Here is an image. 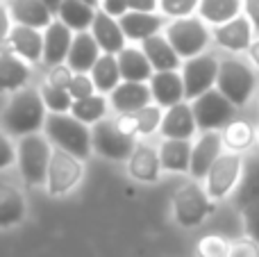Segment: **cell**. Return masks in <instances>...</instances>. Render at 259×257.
<instances>
[{
    "label": "cell",
    "mask_w": 259,
    "mask_h": 257,
    "mask_svg": "<svg viewBox=\"0 0 259 257\" xmlns=\"http://www.w3.org/2000/svg\"><path fill=\"white\" fill-rule=\"evenodd\" d=\"M46 103L41 91L18 89L3 109V130L9 137H25L46 125Z\"/></svg>",
    "instance_id": "obj_1"
},
{
    "label": "cell",
    "mask_w": 259,
    "mask_h": 257,
    "mask_svg": "<svg viewBox=\"0 0 259 257\" xmlns=\"http://www.w3.org/2000/svg\"><path fill=\"white\" fill-rule=\"evenodd\" d=\"M223 155V135H219L216 130L202 132L200 139L193 144L191 150V173L193 180H205L209 168L214 166V162Z\"/></svg>",
    "instance_id": "obj_12"
},
{
    "label": "cell",
    "mask_w": 259,
    "mask_h": 257,
    "mask_svg": "<svg viewBox=\"0 0 259 257\" xmlns=\"http://www.w3.org/2000/svg\"><path fill=\"white\" fill-rule=\"evenodd\" d=\"M137 125H139V135L148 137L161 125V118H164V112H161L159 105H146L143 109H139L137 114Z\"/></svg>",
    "instance_id": "obj_36"
},
{
    "label": "cell",
    "mask_w": 259,
    "mask_h": 257,
    "mask_svg": "<svg viewBox=\"0 0 259 257\" xmlns=\"http://www.w3.org/2000/svg\"><path fill=\"white\" fill-rule=\"evenodd\" d=\"M68 94L73 96V100L87 98V96L96 94V84H94V80H91V75H87V73H75L71 84H68Z\"/></svg>",
    "instance_id": "obj_40"
},
{
    "label": "cell",
    "mask_w": 259,
    "mask_h": 257,
    "mask_svg": "<svg viewBox=\"0 0 259 257\" xmlns=\"http://www.w3.org/2000/svg\"><path fill=\"white\" fill-rule=\"evenodd\" d=\"M25 219V198L12 185H0V228H12Z\"/></svg>",
    "instance_id": "obj_29"
},
{
    "label": "cell",
    "mask_w": 259,
    "mask_h": 257,
    "mask_svg": "<svg viewBox=\"0 0 259 257\" xmlns=\"http://www.w3.org/2000/svg\"><path fill=\"white\" fill-rule=\"evenodd\" d=\"M73 75H75V71H73L66 62H64V64H55V66H50L48 80H46V82H50V84H55V87H64V89H68Z\"/></svg>",
    "instance_id": "obj_41"
},
{
    "label": "cell",
    "mask_w": 259,
    "mask_h": 257,
    "mask_svg": "<svg viewBox=\"0 0 259 257\" xmlns=\"http://www.w3.org/2000/svg\"><path fill=\"white\" fill-rule=\"evenodd\" d=\"M30 80V62L16 55L14 50H0V91L25 89Z\"/></svg>",
    "instance_id": "obj_21"
},
{
    "label": "cell",
    "mask_w": 259,
    "mask_h": 257,
    "mask_svg": "<svg viewBox=\"0 0 259 257\" xmlns=\"http://www.w3.org/2000/svg\"><path fill=\"white\" fill-rule=\"evenodd\" d=\"M243 12L250 18L252 27H255V34H259V0H243Z\"/></svg>",
    "instance_id": "obj_47"
},
{
    "label": "cell",
    "mask_w": 259,
    "mask_h": 257,
    "mask_svg": "<svg viewBox=\"0 0 259 257\" xmlns=\"http://www.w3.org/2000/svg\"><path fill=\"white\" fill-rule=\"evenodd\" d=\"M252 34H255V27H252L250 18L241 16L223 23V25L214 27V41L225 50H232V53H243L252 46Z\"/></svg>",
    "instance_id": "obj_13"
},
{
    "label": "cell",
    "mask_w": 259,
    "mask_h": 257,
    "mask_svg": "<svg viewBox=\"0 0 259 257\" xmlns=\"http://www.w3.org/2000/svg\"><path fill=\"white\" fill-rule=\"evenodd\" d=\"M196 116H193V107L189 103H178L168 107L161 118L159 132L164 139H191L196 135Z\"/></svg>",
    "instance_id": "obj_14"
},
{
    "label": "cell",
    "mask_w": 259,
    "mask_h": 257,
    "mask_svg": "<svg viewBox=\"0 0 259 257\" xmlns=\"http://www.w3.org/2000/svg\"><path fill=\"white\" fill-rule=\"evenodd\" d=\"M193 144L189 139H164L159 146L161 168L170 173H189Z\"/></svg>",
    "instance_id": "obj_26"
},
{
    "label": "cell",
    "mask_w": 259,
    "mask_h": 257,
    "mask_svg": "<svg viewBox=\"0 0 259 257\" xmlns=\"http://www.w3.org/2000/svg\"><path fill=\"white\" fill-rule=\"evenodd\" d=\"M191 107H193L198 130L209 132V130H221V127L228 125L234 116L237 105L225 94H221L219 89H209L202 96H198L196 100H191Z\"/></svg>",
    "instance_id": "obj_8"
},
{
    "label": "cell",
    "mask_w": 259,
    "mask_h": 257,
    "mask_svg": "<svg viewBox=\"0 0 259 257\" xmlns=\"http://www.w3.org/2000/svg\"><path fill=\"white\" fill-rule=\"evenodd\" d=\"M257 139V132L248 125L246 121H230L223 130V144L228 146L234 153H241V150L250 148Z\"/></svg>",
    "instance_id": "obj_34"
},
{
    "label": "cell",
    "mask_w": 259,
    "mask_h": 257,
    "mask_svg": "<svg viewBox=\"0 0 259 257\" xmlns=\"http://www.w3.org/2000/svg\"><path fill=\"white\" fill-rule=\"evenodd\" d=\"M200 0H159V9L164 16L170 18H184L191 16L193 12L198 9Z\"/></svg>",
    "instance_id": "obj_38"
},
{
    "label": "cell",
    "mask_w": 259,
    "mask_h": 257,
    "mask_svg": "<svg viewBox=\"0 0 259 257\" xmlns=\"http://www.w3.org/2000/svg\"><path fill=\"white\" fill-rule=\"evenodd\" d=\"M41 3H44L46 7H48L50 12L55 14V16H57V12H59V7H62V3H64V0H41Z\"/></svg>",
    "instance_id": "obj_50"
},
{
    "label": "cell",
    "mask_w": 259,
    "mask_h": 257,
    "mask_svg": "<svg viewBox=\"0 0 259 257\" xmlns=\"http://www.w3.org/2000/svg\"><path fill=\"white\" fill-rule=\"evenodd\" d=\"M248 53H250L252 64H255V66H259V39H257V41H252V46L248 48Z\"/></svg>",
    "instance_id": "obj_49"
},
{
    "label": "cell",
    "mask_w": 259,
    "mask_h": 257,
    "mask_svg": "<svg viewBox=\"0 0 259 257\" xmlns=\"http://www.w3.org/2000/svg\"><path fill=\"white\" fill-rule=\"evenodd\" d=\"M209 30H207L205 21L196 16H184L175 18L168 27H166V39L170 41L180 57H196L209 44Z\"/></svg>",
    "instance_id": "obj_7"
},
{
    "label": "cell",
    "mask_w": 259,
    "mask_h": 257,
    "mask_svg": "<svg viewBox=\"0 0 259 257\" xmlns=\"http://www.w3.org/2000/svg\"><path fill=\"white\" fill-rule=\"evenodd\" d=\"M73 30L64 21L55 18L48 27L44 30V62L48 66L64 64L68 57V50L73 46Z\"/></svg>",
    "instance_id": "obj_15"
},
{
    "label": "cell",
    "mask_w": 259,
    "mask_h": 257,
    "mask_svg": "<svg viewBox=\"0 0 259 257\" xmlns=\"http://www.w3.org/2000/svg\"><path fill=\"white\" fill-rule=\"evenodd\" d=\"M230 257H259V244L252 241L250 237L237 241V244H232V248H230Z\"/></svg>",
    "instance_id": "obj_42"
},
{
    "label": "cell",
    "mask_w": 259,
    "mask_h": 257,
    "mask_svg": "<svg viewBox=\"0 0 259 257\" xmlns=\"http://www.w3.org/2000/svg\"><path fill=\"white\" fill-rule=\"evenodd\" d=\"M14 159H16V153H14V146L9 141V135L7 132H0V171L12 166Z\"/></svg>",
    "instance_id": "obj_43"
},
{
    "label": "cell",
    "mask_w": 259,
    "mask_h": 257,
    "mask_svg": "<svg viewBox=\"0 0 259 257\" xmlns=\"http://www.w3.org/2000/svg\"><path fill=\"white\" fill-rule=\"evenodd\" d=\"M141 50L146 53V57L150 59L155 71H178L182 57L178 55V50L170 46V41L166 39V34H152L148 39L141 41Z\"/></svg>",
    "instance_id": "obj_22"
},
{
    "label": "cell",
    "mask_w": 259,
    "mask_h": 257,
    "mask_svg": "<svg viewBox=\"0 0 259 257\" xmlns=\"http://www.w3.org/2000/svg\"><path fill=\"white\" fill-rule=\"evenodd\" d=\"M159 168H161L159 150L150 148V146H143V144L137 146L127 159L130 176L139 182H155L159 178Z\"/></svg>",
    "instance_id": "obj_24"
},
{
    "label": "cell",
    "mask_w": 259,
    "mask_h": 257,
    "mask_svg": "<svg viewBox=\"0 0 259 257\" xmlns=\"http://www.w3.org/2000/svg\"><path fill=\"white\" fill-rule=\"evenodd\" d=\"M219 66L221 62L209 53H200L196 57H189L182 66L184 98L196 100L205 91L214 89L216 80H219Z\"/></svg>",
    "instance_id": "obj_9"
},
{
    "label": "cell",
    "mask_w": 259,
    "mask_h": 257,
    "mask_svg": "<svg viewBox=\"0 0 259 257\" xmlns=\"http://www.w3.org/2000/svg\"><path fill=\"white\" fill-rule=\"evenodd\" d=\"M259 200V155H252L243 162V173L237 187V196H234V205L243 209L246 205Z\"/></svg>",
    "instance_id": "obj_30"
},
{
    "label": "cell",
    "mask_w": 259,
    "mask_h": 257,
    "mask_svg": "<svg viewBox=\"0 0 259 257\" xmlns=\"http://www.w3.org/2000/svg\"><path fill=\"white\" fill-rule=\"evenodd\" d=\"M118 57V66H121V75L123 80L130 82H150V77L155 75V68H152L150 59L146 57L141 48H132V46H125Z\"/></svg>",
    "instance_id": "obj_25"
},
{
    "label": "cell",
    "mask_w": 259,
    "mask_h": 257,
    "mask_svg": "<svg viewBox=\"0 0 259 257\" xmlns=\"http://www.w3.org/2000/svg\"><path fill=\"white\" fill-rule=\"evenodd\" d=\"M230 248H232V246H230L223 237L207 235L198 241L196 253H198V257H230Z\"/></svg>",
    "instance_id": "obj_37"
},
{
    "label": "cell",
    "mask_w": 259,
    "mask_h": 257,
    "mask_svg": "<svg viewBox=\"0 0 259 257\" xmlns=\"http://www.w3.org/2000/svg\"><path fill=\"white\" fill-rule=\"evenodd\" d=\"M159 7V0H130V9L134 12H155Z\"/></svg>",
    "instance_id": "obj_48"
},
{
    "label": "cell",
    "mask_w": 259,
    "mask_h": 257,
    "mask_svg": "<svg viewBox=\"0 0 259 257\" xmlns=\"http://www.w3.org/2000/svg\"><path fill=\"white\" fill-rule=\"evenodd\" d=\"M241 9L243 0H200L198 5L200 18L211 25H223V23L232 21L241 14Z\"/></svg>",
    "instance_id": "obj_32"
},
{
    "label": "cell",
    "mask_w": 259,
    "mask_h": 257,
    "mask_svg": "<svg viewBox=\"0 0 259 257\" xmlns=\"http://www.w3.org/2000/svg\"><path fill=\"white\" fill-rule=\"evenodd\" d=\"M7 46H9V50L21 55L30 64L44 62V32H39L36 27L16 23L12 27V32H9Z\"/></svg>",
    "instance_id": "obj_18"
},
{
    "label": "cell",
    "mask_w": 259,
    "mask_h": 257,
    "mask_svg": "<svg viewBox=\"0 0 259 257\" xmlns=\"http://www.w3.org/2000/svg\"><path fill=\"white\" fill-rule=\"evenodd\" d=\"M44 132L57 148L66 150V153L75 155L80 159H87L94 153V144H91V130L87 123L75 118L73 114L66 112H53L46 118Z\"/></svg>",
    "instance_id": "obj_2"
},
{
    "label": "cell",
    "mask_w": 259,
    "mask_h": 257,
    "mask_svg": "<svg viewBox=\"0 0 259 257\" xmlns=\"http://www.w3.org/2000/svg\"><path fill=\"white\" fill-rule=\"evenodd\" d=\"M112 107L118 114H137L146 105L152 103V91L150 84L146 82H130L123 80L116 89L112 91Z\"/></svg>",
    "instance_id": "obj_17"
},
{
    "label": "cell",
    "mask_w": 259,
    "mask_h": 257,
    "mask_svg": "<svg viewBox=\"0 0 259 257\" xmlns=\"http://www.w3.org/2000/svg\"><path fill=\"white\" fill-rule=\"evenodd\" d=\"M12 9H7L0 3V46L9 39V32H12Z\"/></svg>",
    "instance_id": "obj_45"
},
{
    "label": "cell",
    "mask_w": 259,
    "mask_h": 257,
    "mask_svg": "<svg viewBox=\"0 0 259 257\" xmlns=\"http://www.w3.org/2000/svg\"><path fill=\"white\" fill-rule=\"evenodd\" d=\"M9 9H12V16L16 18V23L36 27V30H46L55 21V14L41 0H14Z\"/></svg>",
    "instance_id": "obj_28"
},
{
    "label": "cell",
    "mask_w": 259,
    "mask_h": 257,
    "mask_svg": "<svg viewBox=\"0 0 259 257\" xmlns=\"http://www.w3.org/2000/svg\"><path fill=\"white\" fill-rule=\"evenodd\" d=\"M257 87V75L250 68V64L241 59H223L219 66V80L216 89L225 94L237 107H243L252 98Z\"/></svg>",
    "instance_id": "obj_4"
},
{
    "label": "cell",
    "mask_w": 259,
    "mask_h": 257,
    "mask_svg": "<svg viewBox=\"0 0 259 257\" xmlns=\"http://www.w3.org/2000/svg\"><path fill=\"white\" fill-rule=\"evenodd\" d=\"M100 9L112 14L114 18H121L123 14L130 12V0H100Z\"/></svg>",
    "instance_id": "obj_44"
},
{
    "label": "cell",
    "mask_w": 259,
    "mask_h": 257,
    "mask_svg": "<svg viewBox=\"0 0 259 257\" xmlns=\"http://www.w3.org/2000/svg\"><path fill=\"white\" fill-rule=\"evenodd\" d=\"M241 173H243L241 153H234V150L223 153L214 162V166L209 168V173H207V178H205L207 194L214 200H221V198H225V196H230V191H232L234 187H239Z\"/></svg>",
    "instance_id": "obj_10"
},
{
    "label": "cell",
    "mask_w": 259,
    "mask_h": 257,
    "mask_svg": "<svg viewBox=\"0 0 259 257\" xmlns=\"http://www.w3.org/2000/svg\"><path fill=\"white\" fill-rule=\"evenodd\" d=\"M82 178V159L75 155L66 153L62 148H55L50 155V166H48V194L64 196L80 182Z\"/></svg>",
    "instance_id": "obj_11"
},
{
    "label": "cell",
    "mask_w": 259,
    "mask_h": 257,
    "mask_svg": "<svg viewBox=\"0 0 259 257\" xmlns=\"http://www.w3.org/2000/svg\"><path fill=\"white\" fill-rule=\"evenodd\" d=\"M91 144H94V153H98L100 157L123 162L130 159V155L137 148V137L125 135L118 127L116 118H103L91 127Z\"/></svg>",
    "instance_id": "obj_6"
},
{
    "label": "cell",
    "mask_w": 259,
    "mask_h": 257,
    "mask_svg": "<svg viewBox=\"0 0 259 257\" xmlns=\"http://www.w3.org/2000/svg\"><path fill=\"white\" fill-rule=\"evenodd\" d=\"M39 91H41V98H44L46 107H48L50 112H71L73 96L68 94V89L55 87V84H50V82H44V87H41Z\"/></svg>",
    "instance_id": "obj_35"
},
{
    "label": "cell",
    "mask_w": 259,
    "mask_h": 257,
    "mask_svg": "<svg viewBox=\"0 0 259 257\" xmlns=\"http://www.w3.org/2000/svg\"><path fill=\"white\" fill-rule=\"evenodd\" d=\"M105 112H107V100L100 94H91V96H87V98L73 100V107H71L73 116L80 118L87 125H96L98 121H103Z\"/></svg>",
    "instance_id": "obj_33"
},
{
    "label": "cell",
    "mask_w": 259,
    "mask_h": 257,
    "mask_svg": "<svg viewBox=\"0 0 259 257\" xmlns=\"http://www.w3.org/2000/svg\"><path fill=\"white\" fill-rule=\"evenodd\" d=\"M211 196L207 189H202L196 182L180 187L173 196V217L182 228H198L211 212L216 205L211 203Z\"/></svg>",
    "instance_id": "obj_5"
},
{
    "label": "cell",
    "mask_w": 259,
    "mask_h": 257,
    "mask_svg": "<svg viewBox=\"0 0 259 257\" xmlns=\"http://www.w3.org/2000/svg\"><path fill=\"white\" fill-rule=\"evenodd\" d=\"M91 34L96 36L98 46L103 48V53L118 55L127 44V36H125V32H123L118 18H114L112 14H107L105 9L96 12L94 25H91Z\"/></svg>",
    "instance_id": "obj_16"
},
{
    "label": "cell",
    "mask_w": 259,
    "mask_h": 257,
    "mask_svg": "<svg viewBox=\"0 0 259 257\" xmlns=\"http://www.w3.org/2000/svg\"><path fill=\"white\" fill-rule=\"evenodd\" d=\"M96 12H98V9L82 3V0H64L57 12V18L66 23L73 32H84L94 25Z\"/></svg>",
    "instance_id": "obj_31"
},
{
    "label": "cell",
    "mask_w": 259,
    "mask_h": 257,
    "mask_svg": "<svg viewBox=\"0 0 259 257\" xmlns=\"http://www.w3.org/2000/svg\"><path fill=\"white\" fill-rule=\"evenodd\" d=\"M257 141H259V127H257Z\"/></svg>",
    "instance_id": "obj_52"
},
{
    "label": "cell",
    "mask_w": 259,
    "mask_h": 257,
    "mask_svg": "<svg viewBox=\"0 0 259 257\" xmlns=\"http://www.w3.org/2000/svg\"><path fill=\"white\" fill-rule=\"evenodd\" d=\"M150 91H152L155 105L166 107V109L187 100L184 98L182 73H178V71H155V75L150 77Z\"/></svg>",
    "instance_id": "obj_19"
},
{
    "label": "cell",
    "mask_w": 259,
    "mask_h": 257,
    "mask_svg": "<svg viewBox=\"0 0 259 257\" xmlns=\"http://www.w3.org/2000/svg\"><path fill=\"white\" fill-rule=\"evenodd\" d=\"M116 123L125 135H132V137L139 135V125H137V116H134V114H118Z\"/></svg>",
    "instance_id": "obj_46"
},
{
    "label": "cell",
    "mask_w": 259,
    "mask_h": 257,
    "mask_svg": "<svg viewBox=\"0 0 259 257\" xmlns=\"http://www.w3.org/2000/svg\"><path fill=\"white\" fill-rule=\"evenodd\" d=\"M100 55H103V48L98 46L96 36L84 30L73 36V46H71V50H68L66 64L75 73H91V68L98 62Z\"/></svg>",
    "instance_id": "obj_20"
},
{
    "label": "cell",
    "mask_w": 259,
    "mask_h": 257,
    "mask_svg": "<svg viewBox=\"0 0 259 257\" xmlns=\"http://www.w3.org/2000/svg\"><path fill=\"white\" fill-rule=\"evenodd\" d=\"M118 23H121L127 41H143L152 34H159L161 27H164V21H161L157 14L134 12V9H130L127 14H123V16L118 18Z\"/></svg>",
    "instance_id": "obj_23"
},
{
    "label": "cell",
    "mask_w": 259,
    "mask_h": 257,
    "mask_svg": "<svg viewBox=\"0 0 259 257\" xmlns=\"http://www.w3.org/2000/svg\"><path fill=\"white\" fill-rule=\"evenodd\" d=\"M241 217H243V228H246V235L250 237L252 241H257V244H259V200L246 205V207L241 209Z\"/></svg>",
    "instance_id": "obj_39"
},
{
    "label": "cell",
    "mask_w": 259,
    "mask_h": 257,
    "mask_svg": "<svg viewBox=\"0 0 259 257\" xmlns=\"http://www.w3.org/2000/svg\"><path fill=\"white\" fill-rule=\"evenodd\" d=\"M91 80L96 84V91L98 94H112L118 84L123 82L121 75V66H118V57L112 53H103L98 57V62L91 68Z\"/></svg>",
    "instance_id": "obj_27"
},
{
    "label": "cell",
    "mask_w": 259,
    "mask_h": 257,
    "mask_svg": "<svg viewBox=\"0 0 259 257\" xmlns=\"http://www.w3.org/2000/svg\"><path fill=\"white\" fill-rule=\"evenodd\" d=\"M50 144L48 137L41 132H32V135L21 137L16 146V162L21 178L30 187L46 185L48 180V166H50Z\"/></svg>",
    "instance_id": "obj_3"
},
{
    "label": "cell",
    "mask_w": 259,
    "mask_h": 257,
    "mask_svg": "<svg viewBox=\"0 0 259 257\" xmlns=\"http://www.w3.org/2000/svg\"><path fill=\"white\" fill-rule=\"evenodd\" d=\"M82 3L91 5V7H98V5H100V0H82Z\"/></svg>",
    "instance_id": "obj_51"
}]
</instances>
